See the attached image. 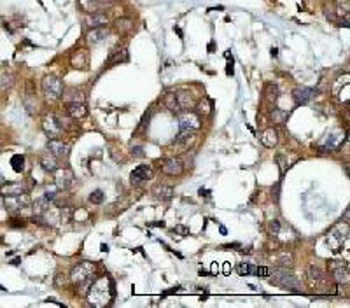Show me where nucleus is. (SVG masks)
Returning <instances> with one entry per match:
<instances>
[{"label": "nucleus", "instance_id": "obj_11", "mask_svg": "<svg viewBox=\"0 0 350 308\" xmlns=\"http://www.w3.org/2000/svg\"><path fill=\"white\" fill-rule=\"evenodd\" d=\"M151 177H152V168L149 167V165H140V167H137L135 170L132 172L130 181H132L133 184H139V182H144Z\"/></svg>", "mask_w": 350, "mask_h": 308}, {"label": "nucleus", "instance_id": "obj_19", "mask_svg": "<svg viewBox=\"0 0 350 308\" xmlns=\"http://www.w3.org/2000/svg\"><path fill=\"white\" fill-rule=\"evenodd\" d=\"M261 142L265 147H275L277 144H279V133H277V130H273V128H268V130H265L261 133Z\"/></svg>", "mask_w": 350, "mask_h": 308}, {"label": "nucleus", "instance_id": "obj_14", "mask_svg": "<svg viewBox=\"0 0 350 308\" xmlns=\"http://www.w3.org/2000/svg\"><path fill=\"white\" fill-rule=\"evenodd\" d=\"M70 65L77 68V70L86 68V65H88V53H86V49H77L74 55L70 56Z\"/></svg>", "mask_w": 350, "mask_h": 308}, {"label": "nucleus", "instance_id": "obj_10", "mask_svg": "<svg viewBox=\"0 0 350 308\" xmlns=\"http://www.w3.org/2000/svg\"><path fill=\"white\" fill-rule=\"evenodd\" d=\"M56 175H55V182H56V187L58 189H69L72 186V182H74V175L70 170H55Z\"/></svg>", "mask_w": 350, "mask_h": 308}, {"label": "nucleus", "instance_id": "obj_43", "mask_svg": "<svg viewBox=\"0 0 350 308\" xmlns=\"http://www.w3.org/2000/svg\"><path fill=\"white\" fill-rule=\"evenodd\" d=\"M2 181H4V179H2V175H0V182H2Z\"/></svg>", "mask_w": 350, "mask_h": 308}, {"label": "nucleus", "instance_id": "obj_9", "mask_svg": "<svg viewBox=\"0 0 350 308\" xmlns=\"http://www.w3.org/2000/svg\"><path fill=\"white\" fill-rule=\"evenodd\" d=\"M313 95H315V91L312 88H306V86H299V88H294V91H292V98H294V102L298 105L308 104L313 98Z\"/></svg>", "mask_w": 350, "mask_h": 308}, {"label": "nucleus", "instance_id": "obj_24", "mask_svg": "<svg viewBox=\"0 0 350 308\" xmlns=\"http://www.w3.org/2000/svg\"><path fill=\"white\" fill-rule=\"evenodd\" d=\"M41 167H42V170H46V172H55L56 168H58L56 156H53V154H42L41 156Z\"/></svg>", "mask_w": 350, "mask_h": 308}, {"label": "nucleus", "instance_id": "obj_21", "mask_svg": "<svg viewBox=\"0 0 350 308\" xmlns=\"http://www.w3.org/2000/svg\"><path fill=\"white\" fill-rule=\"evenodd\" d=\"M154 196L161 201H170L173 198V187L165 186V184H158L154 187Z\"/></svg>", "mask_w": 350, "mask_h": 308}, {"label": "nucleus", "instance_id": "obj_42", "mask_svg": "<svg viewBox=\"0 0 350 308\" xmlns=\"http://www.w3.org/2000/svg\"><path fill=\"white\" fill-rule=\"evenodd\" d=\"M98 2H107L109 4V2H112V0H98Z\"/></svg>", "mask_w": 350, "mask_h": 308}, {"label": "nucleus", "instance_id": "obj_17", "mask_svg": "<svg viewBox=\"0 0 350 308\" xmlns=\"http://www.w3.org/2000/svg\"><path fill=\"white\" fill-rule=\"evenodd\" d=\"M275 279H277V280H282V282H279V284H280V286L287 287L289 291H296V289H298V286H299V282L294 279V277H291V275L284 273V271H277V273H275Z\"/></svg>", "mask_w": 350, "mask_h": 308}, {"label": "nucleus", "instance_id": "obj_3", "mask_svg": "<svg viewBox=\"0 0 350 308\" xmlns=\"http://www.w3.org/2000/svg\"><path fill=\"white\" fill-rule=\"evenodd\" d=\"M42 91L48 100H58L63 93V82L56 75H46L42 81Z\"/></svg>", "mask_w": 350, "mask_h": 308}, {"label": "nucleus", "instance_id": "obj_5", "mask_svg": "<svg viewBox=\"0 0 350 308\" xmlns=\"http://www.w3.org/2000/svg\"><path fill=\"white\" fill-rule=\"evenodd\" d=\"M177 121L181 133H193V131L200 130V126H202V121H200V118L195 112H182V114H179Z\"/></svg>", "mask_w": 350, "mask_h": 308}, {"label": "nucleus", "instance_id": "obj_6", "mask_svg": "<svg viewBox=\"0 0 350 308\" xmlns=\"http://www.w3.org/2000/svg\"><path fill=\"white\" fill-rule=\"evenodd\" d=\"M329 270H331L333 279L338 284H345L349 280V264L345 261H331L329 263Z\"/></svg>", "mask_w": 350, "mask_h": 308}, {"label": "nucleus", "instance_id": "obj_22", "mask_svg": "<svg viewBox=\"0 0 350 308\" xmlns=\"http://www.w3.org/2000/svg\"><path fill=\"white\" fill-rule=\"evenodd\" d=\"M0 191H2V194H23L26 191L25 184L23 182H11V184H5V186L0 187Z\"/></svg>", "mask_w": 350, "mask_h": 308}, {"label": "nucleus", "instance_id": "obj_25", "mask_svg": "<svg viewBox=\"0 0 350 308\" xmlns=\"http://www.w3.org/2000/svg\"><path fill=\"white\" fill-rule=\"evenodd\" d=\"M14 84V75L9 70H2L0 72V91H5V89L12 88Z\"/></svg>", "mask_w": 350, "mask_h": 308}, {"label": "nucleus", "instance_id": "obj_41", "mask_svg": "<svg viewBox=\"0 0 350 308\" xmlns=\"http://www.w3.org/2000/svg\"><path fill=\"white\" fill-rule=\"evenodd\" d=\"M100 249H102V252H107V250H109V247H107V245H102V247H100Z\"/></svg>", "mask_w": 350, "mask_h": 308}, {"label": "nucleus", "instance_id": "obj_37", "mask_svg": "<svg viewBox=\"0 0 350 308\" xmlns=\"http://www.w3.org/2000/svg\"><path fill=\"white\" fill-rule=\"evenodd\" d=\"M270 273H272V271H270L266 266H258V268H256V275H261V277H268Z\"/></svg>", "mask_w": 350, "mask_h": 308}, {"label": "nucleus", "instance_id": "obj_31", "mask_svg": "<svg viewBox=\"0 0 350 308\" xmlns=\"http://www.w3.org/2000/svg\"><path fill=\"white\" fill-rule=\"evenodd\" d=\"M79 4H81L82 11L88 12V14H91V12H96V9H98V5H96L95 0H79Z\"/></svg>", "mask_w": 350, "mask_h": 308}, {"label": "nucleus", "instance_id": "obj_33", "mask_svg": "<svg viewBox=\"0 0 350 308\" xmlns=\"http://www.w3.org/2000/svg\"><path fill=\"white\" fill-rule=\"evenodd\" d=\"M272 119H273V123H277V124H282V123L287 121V112L280 111V109H275V111L272 112Z\"/></svg>", "mask_w": 350, "mask_h": 308}, {"label": "nucleus", "instance_id": "obj_2", "mask_svg": "<svg viewBox=\"0 0 350 308\" xmlns=\"http://www.w3.org/2000/svg\"><path fill=\"white\" fill-rule=\"evenodd\" d=\"M347 237H349V224H347V221H345L343 224H338V226H335L331 231H329L328 245L335 250V252H338V250L343 247V244H345Z\"/></svg>", "mask_w": 350, "mask_h": 308}, {"label": "nucleus", "instance_id": "obj_30", "mask_svg": "<svg viewBox=\"0 0 350 308\" xmlns=\"http://www.w3.org/2000/svg\"><path fill=\"white\" fill-rule=\"evenodd\" d=\"M48 207H49V201L46 200L44 196L37 198V200L33 201V212H35V214H44V212L48 210Z\"/></svg>", "mask_w": 350, "mask_h": 308}, {"label": "nucleus", "instance_id": "obj_36", "mask_svg": "<svg viewBox=\"0 0 350 308\" xmlns=\"http://www.w3.org/2000/svg\"><path fill=\"white\" fill-rule=\"evenodd\" d=\"M280 230H282V224H280L279 221H270V223H268V231H270V235H279Z\"/></svg>", "mask_w": 350, "mask_h": 308}, {"label": "nucleus", "instance_id": "obj_44", "mask_svg": "<svg viewBox=\"0 0 350 308\" xmlns=\"http://www.w3.org/2000/svg\"><path fill=\"white\" fill-rule=\"evenodd\" d=\"M0 142H2V135H0Z\"/></svg>", "mask_w": 350, "mask_h": 308}, {"label": "nucleus", "instance_id": "obj_34", "mask_svg": "<svg viewBox=\"0 0 350 308\" xmlns=\"http://www.w3.org/2000/svg\"><path fill=\"white\" fill-rule=\"evenodd\" d=\"M236 271H238L240 275H251V273L256 275V266H252V264H247V263H242V264H238Z\"/></svg>", "mask_w": 350, "mask_h": 308}, {"label": "nucleus", "instance_id": "obj_23", "mask_svg": "<svg viewBox=\"0 0 350 308\" xmlns=\"http://www.w3.org/2000/svg\"><path fill=\"white\" fill-rule=\"evenodd\" d=\"M86 25H88L89 28H100V26L107 25V18L103 14H98V12H91V14H88V18H86Z\"/></svg>", "mask_w": 350, "mask_h": 308}, {"label": "nucleus", "instance_id": "obj_39", "mask_svg": "<svg viewBox=\"0 0 350 308\" xmlns=\"http://www.w3.org/2000/svg\"><path fill=\"white\" fill-rule=\"evenodd\" d=\"M200 194H202V196H203V194H205V196H209L210 191H207V189H203V187H202V189H200Z\"/></svg>", "mask_w": 350, "mask_h": 308}, {"label": "nucleus", "instance_id": "obj_18", "mask_svg": "<svg viewBox=\"0 0 350 308\" xmlns=\"http://www.w3.org/2000/svg\"><path fill=\"white\" fill-rule=\"evenodd\" d=\"M48 151L51 152L53 156H65L67 151H69V147H67V144L63 140H49L48 142Z\"/></svg>", "mask_w": 350, "mask_h": 308}, {"label": "nucleus", "instance_id": "obj_32", "mask_svg": "<svg viewBox=\"0 0 350 308\" xmlns=\"http://www.w3.org/2000/svg\"><path fill=\"white\" fill-rule=\"evenodd\" d=\"M116 26H118V30H121V32H130V30L133 28V21L128 18H119L118 21H116Z\"/></svg>", "mask_w": 350, "mask_h": 308}, {"label": "nucleus", "instance_id": "obj_27", "mask_svg": "<svg viewBox=\"0 0 350 308\" xmlns=\"http://www.w3.org/2000/svg\"><path fill=\"white\" fill-rule=\"evenodd\" d=\"M163 104H165V107L168 109V111H172V112L179 111V104H177V97H175V93H166L165 98H163Z\"/></svg>", "mask_w": 350, "mask_h": 308}, {"label": "nucleus", "instance_id": "obj_26", "mask_svg": "<svg viewBox=\"0 0 350 308\" xmlns=\"http://www.w3.org/2000/svg\"><path fill=\"white\" fill-rule=\"evenodd\" d=\"M23 105H25V109L28 111V114H37L39 105H37V98H35V93H33V95L26 93L25 100H23Z\"/></svg>", "mask_w": 350, "mask_h": 308}, {"label": "nucleus", "instance_id": "obj_16", "mask_svg": "<svg viewBox=\"0 0 350 308\" xmlns=\"http://www.w3.org/2000/svg\"><path fill=\"white\" fill-rule=\"evenodd\" d=\"M175 97H177L179 109H186V111H188V109L196 107V100L193 98V95L189 93V91H177Z\"/></svg>", "mask_w": 350, "mask_h": 308}, {"label": "nucleus", "instance_id": "obj_35", "mask_svg": "<svg viewBox=\"0 0 350 308\" xmlns=\"http://www.w3.org/2000/svg\"><path fill=\"white\" fill-rule=\"evenodd\" d=\"M89 201L95 205H102L103 203V193L100 189H95L91 194H89Z\"/></svg>", "mask_w": 350, "mask_h": 308}, {"label": "nucleus", "instance_id": "obj_28", "mask_svg": "<svg viewBox=\"0 0 350 308\" xmlns=\"http://www.w3.org/2000/svg\"><path fill=\"white\" fill-rule=\"evenodd\" d=\"M11 167L14 172H23L25 170V156L23 154H14V156L11 158Z\"/></svg>", "mask_w": 350, "mask_h": 308}, {"label": "nucleus", "instance_id": "obj_40", "mask_svg": "<svg viewBox=\"0 0 350 308\" xmlns=\"http://www.w3.org/2000/svg\"><path fill=\"white\" fill-rule=\"evenodd\" d=\"M277 55H279V49H277V48H272V56H277Z\"/></svg>", "mask_w": 350, "mask_h": 308}, {"label": "nucleus", "instance_id": "obj_4", "mask_svg": "<svg viewBox=\"0 0 350 308\" xmlns=\"http://www.w3.org/2000/svg\"><path fill=\"white\" fill-rule=\"evenodd\" d=\"M95 271V264L91 263H79L72 268L70 271V280L75 284V286H82L86 280H89L91 273Z\"/></svg>", "mask_w": 350, "mask_h": 308}, {"label": "nucleus", "instance_id": "obj_20", "mask_svg": "<svg viewBox=\"0 0 350 308\" xmlns=\"http://www.w3.org/2000/svg\"><path fill=\"white\" fill-rule=\"evenodd\" d=\"M306 279L312 286H315V284L319 286V284L324 282V273L317 266H308L306 268Z\"/></svg>", "mask_w": 350, "mask_h": 308}, {"label": "nucleus", "instance_id": "obj_8", "mask_svg": "<svg viewBox=\"0 0 350 308\" xmlns=\"http://www.w3.org/2000/svg\"><path fill=\"white\" fill-rule=\"evenodd\" d=\"M42 128H44L46 135H49V137H56V135L62 131V123L56 119V116L48 114L44 118V121H42Z\"/></svg>", "mask_w": 350, "mask_h": 308}, {"label": "nucleus", "instance_id": "obj_13", "mask_svg": "<svg viewBox=\"0 0 350 308\" xmlns=\"http://www.w3.org/2000/svg\"><path fill=\"white\" fill-rule=\"evenodd\" d=\"M67 112H69L70 118L74 119H82L86 114H88V109L82 102H69L67 104Z\"/></svg>", "mask_w": 350, "mask_h": 308}, {"label": "nucleus", "instance_id": "obj_15", "mask_svg": "<svg viewBox=\"0 0 350 308\" xmlns=\"http://www.w3.org/2000/svg\"><path fill=\"white\" fill-rule=\"evenodd\" d=\"M107 35H109V30L103 28V26H100V28H91L88 32V35H86V41H88L89 44H100V42H103L107 39Z\"/></svg>", "mask_w": 350, "mask_h": 308}, {"label": "nucleus", "instance_id": "obj_38", "mask_svg": "<svg viewBox=\"0 0 350 308\" xmlns=\"http://www.w3.org/2000/svg\"><path fill=\"white\" fill-rule=\"evenodd\" d=\"M229 271H231V264H229V263H224V270H222V273H224V275H229Z\"/></svg>", "mask_w": 350, "mask_h": 308}, {"label": "nucleus", "instance_id": "obj_29", "mask_svg": "<svg viewBox=\"0 0 350 308\" xmlns=\"http://www.w3.org/2000/svg\"><path fill=\"white\" fill-rule=\"evenodd\" d=\"M277 95H279V89H277V84H272V82H268L265 88V98L268 102H273L275 104L277 102Z\"/></svg>", "mask_w": 350, "mask_h": 308}, {"label": "nucleus", "instance_id": "obj_12", "mask_svg": "<svg viewBox=\"0 0 350 308\" xmlns=\"http://www.w3.org/2000/svg\"><path fill=\"white\" fill-rule=\"evenodd\" d=\"M26 205V198L23 194H5V207L7 210L18 212L21 208H25Z\"/></svg>", "mask_w": 350, "mask_h": 308}, {"label": "nucleus", "instance_id": "obj_7", "mask_svg": "<svg viewBox=\"0 0 350 308\" xmlns=\"http://www.w3.org/2000/svg\"><path fill=\"white\" fill-rule=\"evenodd\" d=\"M163 174L165 175H170V177H177L184 172V163H182L179 158H166L163 161Z\"/></svg>", "mask_w": 350, "mask_h": 308}, {"label": "nucleus", "instance_id": "obj_1", "mask_svg": "<svg viewBox=\"0 0 350 308\" xmlns=\"http://www.w3.org/2000/svg\"><path fill=\"white\" fill-rule=\"evenodd\" d=\"M114 294V286L109 279H98L88 291V301L93 307H105Z\"/></svg>", "mask_w": 350, "mask_h": 308}]
</instances>
